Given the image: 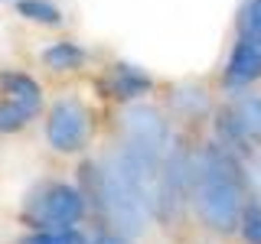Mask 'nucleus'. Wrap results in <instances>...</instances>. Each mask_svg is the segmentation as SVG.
<instances>
[{
  "label": "nucleus",
  "mask_w": 261,
  "mask_h": 244,
  "mask_svg": "<svg viewBox=\"0 0 261 244\" xmlns=\"http://www.w3.org/2000/svg\"><path fill=\"white\" fill-rule=\"evenodd\" d=\"M245 169L242 157L212 140L193 153V205L212 231H232L245 211Z\"/></svg>",
  "instance_id": "1"
},
{
  "label": "nucleus",
  "mask_w": 261,
  "mask_h": 244,
  "mask_svg": "<svg viewBox=\"0 0 261 244\" xmlns=\"http://www.w3.org/2000/svg\"><path fill=\"white\" fill-rule=\"evenodd\" d=\"M101 205H105L108 222L121 234H144L147 225L157 215L150 195L118 166L114 157L101 166Z\"/></svg>",
  "instance_id": "2"
},
{
  "label": "nucleus",
  "mask_w": 261,
  "mask_h": 244,
  "mask_svg": "<svg viewBox=\"0 0 261 244\" xmlns=\"http://www.w3.org/2000/svg\"><path fill=\"white\" fill-rule=\"evenodd\" d=\"M88 130H92V117H88V108L79 98L65 95V98L49 104L46 140L56 153H79L88 140Z\"/></svg>",
  "instance_id": "3"
},
{
  "label": "nucleus",
  "mask_w": 261,
  "mask_h": 244,
  "mask_svg": "<svg viewBox=\"0 0 261 244\" xmlns=\"http://www.w3.org/2000/svg\"><path fill=\"white\" fill-rule=\"evenodd\" d=\"M121 127H124V140L127 143L144 146V150L157 153V157H163L170 140H173L170 120L163 117V111L157 104H147V101L124 104V111H121Z\"/></svg>",
  "instance_id": "4"
},
{
  "label": "nucleus",
  "mask_w": 261,
  "mask_h": 244,
  "mask_svg": "<svg viewBox=\"0 0 261 244\" xmlns=\"http://www.w3.org/2000/svg\"><path fill=\"white\" fill-rule=\"evenodd\" d=\"M85 215V199L75 186L69 182H53L46 186L43 195L33 205V222L43 228H75Z\"/></svg>",
  "instance_id": "5"
},
{
  "label": "nucleus",
  "mask_w": 261,
  "mask_h": 244,
  "mask_svg": "<svg viewBox=\"0 0 261 244\" xmlns=\"http://www.w3.org/2000/svg\"><path fill=\"white\" fill-rule=\"evenodd\" d=\"M255 81H261V49L248 39H235L232 49L225 55V65H222V85L225 92H245L251 88Z\"/></svg>",
  "instance_id": "6"
},
{
  "label": "nucleus",
  "mask_w": 261,
  "mask_h": 244,
  "mask_svg": "<svg viewBox=\"0 0 261 244\" xmlns=\"http://www.w3.org/2000/svg\"><path fill=\"white\" fill-rule=\"evenodd\" d=\"M105 92L108 98L121 104H130V101H141L144 95L153 92V75L141 65H130V62H114L105 75Z\"/></svg>",
  "instance_id": "7"
},
{
  "label": "nucleus",
  "mask_w": 261,
  "mask_h": 244,
  "mask_svg": "<svg viewBox=\"0 0 261 244\" xmlns=\"http://www.w3.org/2000/svg\"><path fill=\"white\" fill-rule=\"evenodd\" d=\"M167 101H170V111L179 114L183 120H199V117H209V114L216 111L209 85H202V81H196V78H183V81H176V85H170Z\"/></svg>",
  "instance_id": "8"
},
{
  "label": "nucleus",
  "mask_w": 261,
  "mask_h": 244,
  "mask_svg": "<svg viewBox=\"0 0 261 244\" xmlns=\"http://www.w3.org/2000/svg\"><path fill=\"white\" fill-rule=\"evenodd\" d=\"M0 98H10V101H20L27 104L30 111H43L46 104V95H43V85L30 75V72H16V69H4L0 72Z\"/></svg>",
  "instance_id": "9"
},
{
  "label": "nucleus",
  "mask_w": 261,
  "mask_h": 244,
  "mask_svg": "<svg viewBox=\"0 0 261 244\" xmlns=\"http://www.w3.org/2000/svg\"><path fill=\"white\" fill-rule=\"evenodd\" d=\"M212 130H216V140L225 143L232 153H239V157H251V134L242 127L239 114L232 111V104H222V108L212 111Z\"/></svg>",
  "instance_id": "10"
},
{
  "label": "nucleus",
  "mask_w": 261,
  "mask_h": 244,
  "mask_svg": "<svg viewBox=\"0 0 261 244\" xmlns=\"http://www.w3.org/2000/svg\"><path fill=\"white\" fill-rule=\"evenodd\" d=\"M39 62L49 72H56V75H69V72H79L88 62V49L82 43H75V39H53L39 52Z\"/></svg>",
  "instance_id": "11"
},
{
  "label": "nucleus",
  "mask_w": 261,
  "mask_h": 244,
  "mask_svg": "<svg viewBox=\"0 0 261 244\" xmlns=\"http://www.w3.org/2000/svg\"><path fill=\"white\" fill-rule=\"evenodd\" d=\"M16 16H23L33 26L43 29H62L65 26V10L56 0H16Z\"/></svg>",
  "instance_id": "12"
},
{
  "label": "nucleus",
  "mask_w": 261,
  "mask_h": 244,
  "mask_svg": "<svg viewBox=\"0 0 261 244\" xmlns=\"http://www.w3.org/2000/svg\"><path fill=\"white\" fill-rule=\"evenodd\" d=\"M228 104H232V111L239 114L242 127L251 134V140H261V95L245 88V92H235Z\"/></svg>",
  "instance_id": "13"
},
{
  "label": "nucleus",
  "mask_w": 261,
  "mask_h": 244,
  "mask_svg": "<svg viewBox=\"0 0 261 244\" xmlns=\"http://www.w3.org/2000/svg\"><path fill=\"white\" fill-rule=\"evenodd\" d=\"M36 117V111H30L27 104L10 101V98H0V134H20L30 120Z\"/></svg>",
  "instance_id": "14"
},
{
  "label": "nucleus",
  "mask_w": 261,
  "mask_h": 244,
  "mask_svg": "<svg viewBox=\"0 0 261 244\" xmlns=\"http://www.w3.org/2000/svg\"><path fill=\"white\" fill-rule=\"evenodd\" d=\"M239 36L261 49V0H245L239 10Z\"/></svg>",
  "instance_id": "15"
},
{
  "label": "nucleus",
  "mask_w": 261,
  "mask_h": 244,
  "mask_svg": "<svg viewBox=\"0 0 261 244\" xmlns=\"http://www.w3.org/2000/svg\"><path fill=\"white\" fill-rule=\"evenodd\" d=\"M23 244H85L75 228H39L23 238Z\"/></svg>",
  "instance_id": "16"
},
{
  "label": "nucleus",
  "mask_w": 261,
  "mask_h": 244,
  "mask_svg": "<svg viewBox=\"0 0 261 244\" xmlns=\"http://www.w3.org/2000/svg\"><path fill=\"white\" fill-rule=\"evenodd\" d=\"M239 228H242L245 244H261V202H245Z\"/></svg>",
  "instance_id": "17"
},
{
  "label": "nucleus",
  "mask_w": 261,
  "mask_h": 244,
  "mask_svg": "<svg viewBox=\"0 0 261 244\" xmlns=\"http://www.w3.org/2000/svg\"><path fill=\"white\" fill-rule=\"evenodd\" d=\"M245 179H248L251 192L261 199V160H248V166H245Z\"/></svg>",
  "instance_id": "18"
},
{
  "label": "nucleus",
  "mask_w": 261,
  "mask_h": 244,
  "mask_svg": "<svg viewBox=\"0 0 261 244\" xmlns=\"http://www.w3.org/2000/svg\"><path fill=\"white\" fill-rule=\"evenodd\" d=\"M92 244H130V241H127V234H121V231H101Z\"/></svg>",
  "instance_id": "19"
}]
</instances>
